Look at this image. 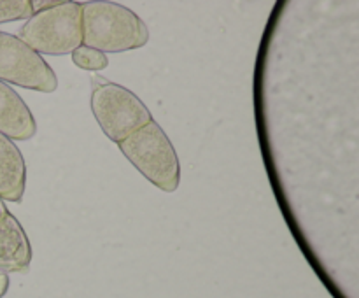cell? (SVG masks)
I'll return each mask as SVG.
<instances>
[{"mask_svg":"<svg viewBox=\"0 0 359 298\" xmlns=\"http://www.w3.org/2000/svg\"><path fill=\"white\" fill-rule=\"evenodd\" d=\"M83 46L104 53L142 48L149 41L146 23L128 7L116 2L81 4Z\"/></svg>","mask_w":359,"mask_h":298,"instance_id":"6da1fadb","label":"cell"},{"mask_svg":"<svg viewBox=\"0 0 359 298\" xmlns=\"http://www.w3.org/2000/svg\"><path fill=\"white\" fill-rule=\"evenodd\" d=\"M118 146L130 163L158 189L172 193L179 188L181 165L177 153L156 121L147 123Z\"/></svg>","mask_w":359,"mask_h":298,"instance_id":"7a4b0ae2","label":"cell"},{"mask_svg":"<svg viewBox=\"0 0 359 298\" xmlns=\"http://www.w3.org/2000/svg\"><path fill=\"white\" fill-rule=\"evenodd\" d=\"M21 42L39 55H67L83 46L81 4L65 2L32 14L21 27Z\"/></svg>","mask_w":359,"mask_h":298,"instance_id":"3957f363","label":"cell"},{"mask_svg":"<svg viewBox=\"0 0 359 298\" xmlns=\"http://www.w3.org/2000/svg\"><path fill=\"white\" fill-rule=\"evenodd\" d=\"M91 111L102 132L116 144L153 121V116L142 100L114 83H98L93 88Z\"/></svg>","mask_w":359,"mask_h":298,"instance_id":"277c9868","label":"cell"},{"mask_svg":"<svg viewBox=\"0 0 359 298\" xmlns=\"http://www.w3.org/2000/svg\"><path fill=\"white\" fill-rule=\"evenodd\" d=\"M0 83L51 93L58 86L55 72L39 53L16 35L0 32Z\"/></svg>","mask_w":359,"mask_h":298,"instance_id":"5b68a950","label":"cell"},{"mask_svg":"<svg viewBox=\"0 0 359 298\" xmlns=\"http://www.w3.org/2000/svg\"><path fill=\"white\" fill-rule=\"evenodd\" d=\"M37 132V125L23 98L0 83V135L9 140H28Z\"/></svg>","mask_w":359,"mask_h":298,"instance_id":"8992f818","label":"cell"},{"mask_svg":"<svg viewBox=\"0 0 359 298\" xmlns=\"http://www.w3.org/2000/svg\"><path fill=\"white\" fill-rule=\"evenodd\" d=\"M32 262V248L23 226L6 212L0 219V269L7 272H27Z\"/></svg>","mask_w":359,"mask_h":298,"instance_id":"52a82bcc","label":"cell"},{"mask_svg":"<svg viewBox=\"0 0 359 298\" xmlns=\"http://www.w3.org/2000/svg\"><path fill=\"white\" fill-rule=\"evenodd\" d=\"M27 184V165L13 140L0 135V200L20 202Z\"/></svg>","mask_w":359,"mask_h":298,"instance_id":"ba28073f","label":"cell"},{"mask_svg":"<svg viewBox=\"0 0 359 298\" xmlns=\"http://www.w3.org/2000/svg\"><path fill=\"white\" fill-rule=\"evenodd\" d=\"M70 55H72V62L84 70H102L109 65L107 55L88 46H79Z\"/></svg>","mask_w":359,"mask_h":298,"instance_id":"9c48e42d","label":"cell"},{"mask_svg":"<svg viewBox=\"0 0 359 298\" xmlns=\"http://www.w3.org/2000/svg\"><path fill=\"white\" fill-rule=\"evenodd\" d=\"M30 16V0H0V23L27 21Z\"/></svg>","mask_w":359,"mask_h":298,"instance_id":"30bf717a","label":"cell"},{"mask_svg":"<svg viewBox=\"0 0 359 298\" xmlns=\"http://www.w3.org/2000/svg\"><path fill=\"white\" fill-rule=\"evenodd\" d=\"M62 2H63V0H30L32 14L41 13V11L53 9V7L58 6V4H62Z\"/></svg>","mask_w":359,"mask_h":298,"instance_id":"8fae6325","label":"cell"},{"mask_svg":"<svg viewBox=\"0 0 359 298\" xmlns=\"http://www.w3.org/2000/svg\"><path fill=\"white\" fill-rule=\"evenodd\" d=\"M7 284H9V279H7V276H4V273H0V297H2V294L6 293Z\"/></svg>","mask_w":359,"mask_h":298,"instance_id":"7c38bea8","label":"cell"},{"mask_svg":"<svg viewBox=\"0 0 359 298\" xmlns=\"http://www.w3.org/2000/svg\"><path fill=\"white\" fill-rule=\"evenodd\" d=\"M6 212H7V209H6V207H4L2 200H0V219H2V216H4V214H6Z\"/></svg>","mask_w":359,"mask_h":298,"instance_id":"4fadbf2b","label":"cell"}]
</instances>
